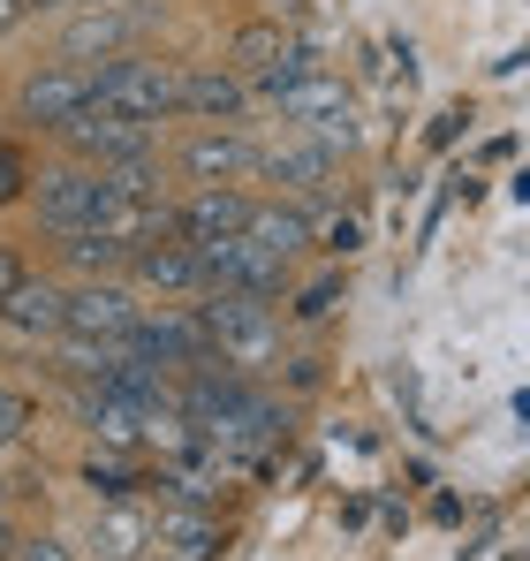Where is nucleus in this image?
Wrapping results in <instances>:
<instances>
[{
	"label": "nucleus",
	"instance_id": "nucleus-1",
	"mask_svg": "<svg viewBox=\"0 0 530 561\" xmlns=\"http://www.w3.org/2000/svg\"><path fill=\"white\" fill-rule=\"evenodd\" d=\"M91 106L129 114V122H168L182 106V77L160 61H106V69H91Z\"/></svg>",
	"mask_w": 530,
	"mask_h": 561
},
{
	"label": "nucleus",
	"instance_id": "nucleus-2",
	"mask_svg": "<svg viewBox=\"0 0 530 561\" xmlns=\"http://www.w3.org/2000/svg\"><path fill=\"white\" fill-rule=\"evenodd\" d=\"M31 197H38V220L54 228V236H84L99 228V213H106V197H114V168H84V160H69V168H46V175H31Z\"/></svg>",
	"mask_w": 530,
	"mask_h": 561
},
{
	"label": "nucleus",
	"instance_id": "nucleus-3",
	"mask_svg": "<svg viewBox=\"0 0 530 561\" xmlns=\"http://www.w3.org/2000/svg\"><path fill=\"white\" fill-rule=\"evenodd\" d=\"M84 168H145L152 160V122H129V114H106V106H84L54 129Z\"/></svg>",
	"mask_w": 530,
	"mask_h": 561
},
{
	"label": "nucleus",
	"instance_id": "nucleus-4",
	"mask_svg": "<svg viewBox=\"0 0 530 561\" xmlns=\"http://www.w3.org/2000/svg\"><path fill=\"white\" fill-rule=\"evenodd\" d=\"M197 327H205V350L220 357V365H251L265 357V342H273V311H265V296H228V288H212V304H197Z\"/></svg>",
	"mask_w": 530,
	"mask_h": 561
},
{
	"label": "nucleus",
	"instance_id": "nucleus-5",
	"mask_svg": "<svg viewBox=\"0 0 530 561\" xmlns=\"http://www.w3.org/2000/svg\"><path fill=\"white\" fill-rule=\"evenodd\" d=\"M137 319H145V304H137L129 288H114V280H84V288H69V319H61V334L122 350V342L137 334Z\"/></svg>",
	"mask_w": 530,
	"mask_h": 561
},
{
	"label": "nucleus",
	"instance_id": "nucleus-6",
	"mask_svg": "<svg viewBox=\"0 0 530 561\" xmlns=\"http://www.w3.org/2000/svg\"><path fill=\"white\" fill-rule=\"evenodd\" d=\"M273 99H280V114H288V122H303L319 145H334V137L349 145V137H356V99L342 92L334 77H319V69H311V77H296V84H280Z\"/></svg>",
	"mask_w": 530,
	"mask_h": 561
},
{
	"label": "nucleus",
	"instance_id": "nucleus-7",
	"mask_svg": "<svg viewBox=\"0 0 530 561\" xmlns=\"http://www.w3.org/2000/svg\"><path fill=\"white\" fill-rule=\"evenodd\" d=\"M152 554L160 561H212L220 554V516L197 501H160L152 516Z\"/></svg>",
	"mask_w": 530,
	"mask_h": 561
},
{
	"label": "nucleus",
	"instance_id": "nucleus-8",
	"mask_svg": "<svg viewBox=\"0 0 530 561\" xmlns=\"http://www.w3.org/2000/svg\"><path fill=\"white\" fill-rule=\"evenodd\" d=\"M251 205L258 197H243V190H197L189 205L175 213V236L182 243H228V236H243V220H251Z\"/></svg>",
	"mask_w": 530,
	"mask_h": 561
},
{
	"label": "nucleus",
	"instance_id": "nucleus-9",
	"mask_svg": "<svg viewBox=\"0 0 530 561\" xmlns=\"http://www.w3.org/2000/svg\"><path fill=\"white\" fill-rule=\"evenodd\" d=\"M84 106H91V69H38L23 84V122H38V129H61Z\"/></svg>",
	"mask_w": 530,
	"mask_h": 561
},
{
	"label": "nucleus",
	"instance_id": "nucleus-10",
	"mask_svg": "<svg viewBox=\"0 0 530 561\" xmlns=\"http://www.w3.org/2000/svg\"><path fill=\"white\" fill-rule=\"evenodd\" d=\"M129 274L145 280V288H205V274H197V243H182L175 228H160L152 243H137V251H129Z\"/></svg>",
	"mask_w": 530,
	"mask_h": 561
},
{
	"label": "nucleus",
	"instance_id": "nucleus-11",
	"mask_svg": "<svg viewBox=\"0 0 530 561\" xmlns=\"http://www.w3.org/2000/svg\"><path fill=\"white\" fill-rule=\"evenodd\" d=\"M265 152H251V137H235V129H205V137H189V152H182V168L197 175V183H235V175H251Z\"/></svg>",
	"mask_w": 530,
	"mask_h": 561
},
{
	"label": "nucleus",
	"instance_id": "nucleus-12",
	"mask_svg": "<svg viewBox=\"0 0 530 561\" xmlns=\"http://www.w3.org/2000/svg\"><path fill=\"white\" fill-rule=\"evenodd\" d=\"M243 243H258L265 259H280V266H288V259L311 243V213H296V205H251Z\"/></svg>",
	"mask_w": 530,
	"mask_h": 561
},
{
	"label": "nucleus",
	"instance_id": "nucleus-13",
	"mask_svg": "<svg viewBox=\"0 0 530 561\" xmlns=\"http://www.w3.org/2000/svg\"><path fill=\"white\" fill-rule=\"evenodd\" d=\"M0 319H8L15 334H61V319H69V288H54V280H23V288L0 304Z\"/></svg>",
	"mask_w": 530,
	"mask_h": 561
},
{
	"label": "nucleus",
	"instance_id": "nucleus-14",
	"mask_svg": "<svg viewBox=\"0 0 530 561\" xmlns=\"http://www.w3.org/2000/svg\"><path fill=\"white\" fill-rule=\"evenodd\" d=\"M258 168L273 175V183L319 197V190H334V145H280V152H265Z\"/></svg>",
	"mask_w": 530,
	"mask_h": 561
},
{
	"label": "nucleus",
	"instance_id": "nucleus-15",
	"mask_svg": "<svg viewBox=\"0 0 530 561\" xmlns=\"http://www.w3.org/2000/svg\"><path fill=\"white\" fill-rule=\"evenodd\" d=\"M145 410H152V402H129V394H99V387L84 394V425L106 448H137V440H145Z\"/></svg>",
	"mask_w": 530,
	"mask_h": 561
},
{
	"label": "nucleus",
	"instance_id": "nucleus-16",
	"mask_svg": "<svg viewBox=\"0 0 530 561\" xmlns=\"http://www.w3.org/2000/svg\"><path fill=\"white\" fill-rule=\"evenodd\" d=\"M288 46H296V38H288L280 23H243L235 46H228V69H235V77H273V69L288 61Z\"/></svg>",
	"mask_w": 530,
	"mask_h": 561
},
{
	"label": "nucleus",
	"instance_id": "nucleus-17",
	"mask_svg": "<svg viewBox=\"0 0 530 561\" xmlns=\"http://www.w3.org/2000/svg\"><path fill=\"white\" fill-rule=\"evenodd\" d=\"M182 106L205 114V122H235L243 114V77L235 69H197V77H182Z\"/></svg>",
	"mask_w": 530,
	"mask_h": 561
},
{
	"label": "nucleus",
	"instance_id": "nucleus-18",
	"mask_svg": "<svg viewBox=\"0 0 530 561\" xmlns=\"http://www.w3.org/2000/svg\"><path fill=\"white\" fill-rule=\"evenodd\" d=\"M145 547H152V516L145 508H106L99 531H91V554L99 561H137Z\"/></svg>",
	"mask_w": 530,
	"mask_h": 561
},
{
	"label": "nucleus",
	"instance_id": "nucleus-19",
	"mask_svg": "<svg viewBox=\"0 0 530 561\" xmlns=\"http://www.w3.org/2000/svg\"><path fill=\"white\" fill-rule=\"evenodd\" d=\"M129 31H137V8L129 0H106V8H91L84 23L69 31V54H114Z\"/></svg>",
	"mask_w": 530,
	"mask_h": 561
},
{
	"label": "nucleus",
	"instance_id": "nucleus-20",
	"mask_svg": "<svg viewBox=\"0 0 530 561\" xmlns=\"http://www.w3.org/2000/svg\"><path fill=\"white\" fill-rule=\"evenodd\" d=\"M61 251H69V266H84V274H114V266H129V243H106V236H61Z\"/></svg>",
	"mask_w": 530,
	"mask_h": 561
},
{
	"label": "nucleus",
	"instance_id": "nucleus-21",
	"mask_svg": "<svg viewBox=\"0 0 530 561\" xmlns=\"http://www.w3.org/2000/svg\"><path fill=\"white\" fill-rule=\"evenodd\" d=\"M91 493H106V501H129V493H137V470L129 463H114V456H106V463H99V456H91Z\"/></svg>",
	"mask_w": 530,
	"mask_h": 561
},
{
	"label": "nucleus",
	"instance_id": "nucleus-22",
	"mask_svg": "<svg viewBox=\"0 0 530 561\" xmlns=\"http://www.w3.org/2000/svg\"><path fill=\"white\" fill-rule=\"evenodd\" d=\"M31 190V168H23V152L15 145H0V205H15Z\"/></svg>",
	"mask_w": 530,
	"mask_h": 561
},
{
	"label": "nucleus",
	"instance_id": "nucleus-23",
	"mask_svg": "<svg viewBox=\"0 0 530 561\" xmlns=\"http://www.w3.org/2000/svg\"><path fill=\"white\" fill-rule=\"evenodd\" d=\"M8 561H77L61 539H23V547H8Z\"/></svg>",
	"mask_w": 530,
	"mask_h": 561
},
{
	"label": "nucleus",
	"instance_id": "nucleus-24",
	"mask_svg": "<svg viewBox=\"0 0 530 561\" xmlns=\"http://www.w3.org/2000/svg\"><path fill=\"white\" fill-rule=\"evenodd\" d=\"M23 417H31V410H23V394H8V387H0V440H15V433H23Z\"/></svg>",
	"mask_w": 530,
	"mask_h": 561
},
{
	"label": "nucleus",
	"instance_id": "nucleus-25",
	"mask_svg": "<svg viewBox=\"0 0 530 561\" xmlns=\"http://www.w3.org/2000/svg\"><path fill=\"white\" fill-rule=\"evenodd\" d=\"M23 259H15V251H8V243H0V304H8V296H15V288H23Z\"/></svg>",
	"mask_w": 530,
	"mask_h": 561
},
{
	"label": "nucleus",
	"instance_id": "nucleus-26",
	"mask_svg": "<svg viewBox=\"0 0 530 561\" xmlns=\"http://www.w3.org/2000/svg\"><path fill=\"white\" fill-rule=\"evenodd\" d=\"M319 311H334V280H319V288H303V304H296V319H319Z\"/></svg>",
	"mask_w": 530,
	"mask_h": 561
},
{
	"label": "nucleus",
	"instance_id": "nucleus-27",
	"mask_svg": "<svg viewBox=\"0 0 530 561\" xmlns=\"http://www.w3.org/2000/svg\"><path fill=\"white\" fill-rule=\"evenodd\" d=\"M326 243L334 251H356V220H326Z\"/></svg>",
	"mask_w": 530,
	"mask_h": 561
},
{
	"label": "nucleus",
	"instance_id": "nucleus-28",
	"mask_svg": "<svg viewBox=\"0 0 530 561\" xmlns=\"http://www.w3.org/2000/svg\"><path fill=\"white\" fill-rule=\"evenodd\" d=\"M23 15H31V0H0V31H15Z\"/></svg>",
	"mask_w": 530,
	"mask_h": 561
},
{
	"label": "nucleus",
	"instance_id": "nucleus-29",
	"mask_svg": "<svg viewBox=\"0 0 530 561\" xmlns=\"http://www.w3.org/2000/svg\"><path fill=\"white\" fill-rule=\"evenodd\" d=\"M31 8H77V0H31Z\"/></svg>",
	"mask_w": 530,
	"mask_h": 561
},
{
	"label": "nucleus",
	"instance_id": "nucleus-30",
	"mask_svg": "<svg viewBox=\"0 0 530 561\" xmlns=\"http://www.w3.org/2000/svg\"><path fill=\"white\" fill-rule=\"evenodd\" d=\"M77 8H106V0H77Z\"/></svg>",
	"mask_w": 530,
	"mask_h": 561
}]
</instances>
